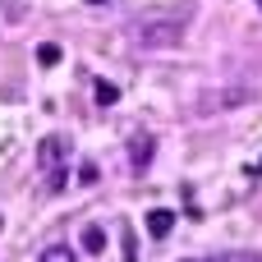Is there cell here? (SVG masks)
<instances>
[{"label":"cell","mask_w":262,"mask_h":262,"mask_svg":"<svg viewBox=\"0 0 262 262\" xmlns=\"http://www.w3.org/2000/svg\"><path fill=\"white\" fill-rule=\"evenodd\" d=\"M184 28H189V9H175V14H143L129 32L138 46H180L184 41Z\"/></svg>","instance_id":"1"},{"label":"cell","mask_w":262,"mask_h":262,"mask_svg":"<svg viewBox=\"0 0 262 262\" xmlns=\"http://www.w3.org/2000/svg\"><path fill=\"white\" fill-rule=\"evenodd\" d=\"M64 157H69V138H60V134H51V138H41V147H37V166H41L46 175H55V170H64Z\"/></svg>","instance_id":"2"},{"label":"cell","mask_w":262,"mask_h":262,"mask_svg":"<svg viewBox=\"0 0 262 262\" xmlns=\"http://www.w3.org/2000/svg\"><path fill=\"white\" fill-rule=\"evenodd\" d=\"M143 226H147V235H152V239H166V235H170V226H175V212H170V207H152Z\"/></svg>","instance_id":"3"},{"label":"cell","mask_w":262,"mask_h":262,"mask_svg":"<svg viewBox=\"0 0 262 262\" xmlns=\"http://www.w3.org/2000/svg\"><path fill=\"white\" fill-rule=\"evenodd\" d=\"M129 161H134V170H147V161H152V134H134Z\"/></svg>","instance_id":"4"},{"label":"cell","mask_w":262,"mask_h":262,"mask_svg":"<svg viewBox=\"0 0 262 262\" xmlns=\"http://www.w3.org/2000/svg\"><path fill=\"white\" fill-rule=\"evenodd\" d=\"M60 55H64V51H60L55 41H41V46H37V64H41V69H51V64H60Z\"/></svg>","instance_id":"5"},{"label":"cell","mask_w":262,"mask_h":262,"mask_svg":"<svg viewBox=\"0 0 262 262\" xmlns=\"http://www.w3.org/2000/svg\"><path fill=\"white\" fill-rule=\"evenodd\" d=\"M83 249H88V253H101V249H106V230H101V226H88V230H83Z\"/></svg>","instance_id":"6"},{"label":"cell","mask_w":262,"mask_h":262,"mask_svg":"<svg viewBox=\"0 0 262 262\" xmlns=\"http://www.w3.org/2000/svg\"><path fill=\"white\" fill-rule=\"evenodd\" d=\"M115 101H120V88H115V83H101V78H97V106H115Z\"/></svg>","instance_id":"7"},{"label":"cell","mask_w":262,"mask_h":262,"mask_svg":"<svg viewBox=\"0 0 262 262\" xmlns=\"http://www.w3.org/2000/svg\"><path fill=\"white\" fill-rule=\"evenodd\" d=\"M37 262H78V258H74V249H64V244H51V249H46Z\"/></svg>","instance_id":"8"},{"label":"cell","mask_w":262,"mask_h":262,"mask_svg":"<svg viewBox=\"0 0 262 262\" xmlns=\"http://www.w3.org/2000/svg\"><path fill=\"white\" fill-rule=\"evenodd\" d=\"M78 184H97V166H92V161L78 166Z\"/></svg>","instance_id":"9"},{"label":"cell","mask_w":262,"mask_h":262,"mask_svg":"<svg viewBox=\"0 0 262 262\" xmlns=\"http://www.w3.org/2000/svg\"><path fill=\"white\" fill-rule=\"evenodd\" d=\"M216 262H258L253 253H230V258H216Z\"/></svg>","instance_id":"10"},{"label":"cell","mask_w":262,"mask_h":262,"mask_svg":"<svg viewBox=\"0 0 262 262\" xmlns=\"http://www.w3.org/2000/svg\"><path fill=\"white\" fill-rule=\"evenodd\" d=\"M88 5H106V0H88Z\"/></svg>","instance_id":"11"},{"label":"cell","mask_w":262,"mask_h":262,"mask_svg":"<svg viewBox=\"0 0 262 262\" xmlns=\"http://www.w3.org/2000/svg\"><path fill=\"white\" fill-rule=\"evenodd\" d=\"M0 230H5V221H0Z\"/></svg>","instance_id":"12"},{"label":"cell","mask_w":262,"mask_h":262,"mask_svg":"<svg viewBox=\"0 0 262 262\" xmlns=\"http://www.w3.org/2000/svg\"><path fill=\"white\" fill-rule=\"evenodd\" d=\"M258 170H262V161H258Z\"/></svg>","instance_id":"13"},{"label":"cell","mask_w":262,"mask_h":262,"mask_svg":"<svg viewBox=\"0 0 262 262\" xmlns=\"http://www.w3.org/2000/svg\"><path fill=\"white\" fill-rule=\"evenodd\" d=\"M258 5H262V0H258Z\"/></svg>","instance_id":"14"}]
</instances>
